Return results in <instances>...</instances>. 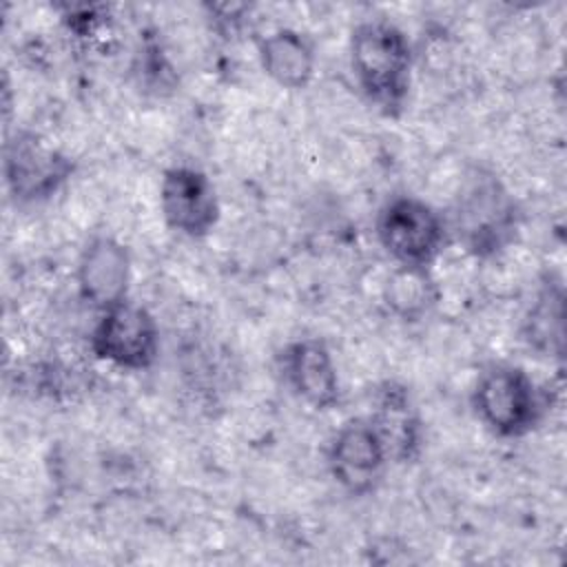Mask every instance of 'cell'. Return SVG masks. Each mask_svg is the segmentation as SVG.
Returning <instances> with one entry per match:
<instances>
[{"label": "cell", "instance_id": "13", "mask_svg": "<svg viewBox=\"0 0 567 567\" xmlns=\"http://www.w3.org/2000/svg\"><path fill=\"white\" fill-rule=\"evenodd\" d=\"M523 339L529 348L560 357L565 341V292L563 284L547 277L523 319Z\"/></svg>", "mask_w": 567, "mask_h": 567}, {"label": "cell", "instance_id": "7", "mask_svg": "<svg viewBox=\"0 0 567 567\" xmlns=\"http://www.w3.org/2000/svg\"><path fill=\"white\" fill-rule=\"evenodd\" d=\"M326 463L343 492L365 496L379 487L390 458L368 416H354L343 421L332 434Z\"/></svg>", "mask_w": 567, "mask_h": 567}, {"label": "cell", "instance_id": "10", "mask_svg": "<svg viewBox=\"0 0 567 567\" xmlns=\"http://www.w3.org/2000/svg\"><path fill=\"white\" fill-rule=\"evenodd\" d=\"M281 370L292 394L312 410H332L341 401V381L330 348L317 337L286 346Z\"/></svg>", "mask_w": 567, "mask_h": 567}, {"label": "cell", "instance_id": "8", "mask_svg": "<svg viewBox=\"0 0 567 567\" xmlns=\"http://www.w3.org/2000/svg\"><path fill=\"white\" fill-rule=\"evenodd\" d=\"M159 213L173 233L204 239L217 226L221 208L210 177L195 166L177 164L162 175Z\"/></svg>", "mask_w": 567, "mask_h": 567}, {"label": "cell", "instance_id": "9", "mask_svg": "<svg viewBox=\"0 0 567 567\" xmlns=\"http://www.w3.org/2000/svg\"><path fill=\"white\" fill-rule=\"evenodd\" d=\"M75 281L80 297L97 312L128 299L131 252L111 235H95L80 252Z\"/></svg>", "mask_w": 567, "mask_h": 567}, {"label": "cell", "instance_id": "12", "mask_svg": "<svg viewBox=\"0 0 567 567\" xmlns=\"http://www.w3.org/2000/svg\"><path fill=\"white\" fill-rule=\"evenodd\" d=\"M257 55L264 73L281 89H306L317 69V53L308 35L297 29H275L257 42Z\"/></svg>", "mask_w": 567, "mask_h": 567}, {"label": "cell", "instance_id": "11", "mask_svg": "<svg viewBox=\"0 0 567 567\" xmlns=\"http://www.w3.org/2000/svg\"><path fill=\"white\" fill-rule=\"evenodd\" d=\"M394 463H412L421 454L423 423L403 383L385 381L374 390L372 412L368 416Z\"/></svg>", "mask_w": 567, "mask_h": 567}, {"label": "cell", "instance_id": "4", "mask_svg": "<svg viewBox=\"0 0 567 567\" xmlns=\"http://www.w3.org/2000/svg\"><path fill=\"white\" fill-rule=\"evenodd\" d=\"M472 408L494 436L520 439L538 425L543 416V396L523 368L492 363L474 383Z\"/></svg>", "mask_w": 567, "mask_h": 567}, {"label": "cell", "instance_id": "6", "mask_svg": "<svg viewBox=\"0 0 567 567\" xmlns=\"http://www.w3.org/2000/svg\"><path fill=\"white\" fill-rule=\"evenodd\" d=\"M4 182L16 202L33 204L55 195L73 173V162L33 131H18L4 142Z\"/></svg>", "mask_w": 567, "mask_h": 567}, {"label": "cell", "instance_id": "3", "mask_svg": "<svg viewBox=\"0 0 567 567\" xmlns=\"http://www.w3.org/2000/svg\"><path fill=\"white\" fill-rule=\"evenodd\" d=\"M377 241L396 266L432 268L450 239L445 215L414 195H394L377 213Z\"/></svg>", "mask_w": 567, "mask_h": 567}, {"label": "cell", "instance_id": "14", "mask_svg": "<svg viewBox=\"0 0 567 567\" xmlns=\"http://www.w3.org/2000/svg\"><path fill=\"white\" fill-rule=\"evenodd\" d=\"M381 297L390 315L405 323H416L434 310L439 301V286L430 268L394 266L383 284Z\"/></svg>", "mask_w": 567, "mask_h": 567}, {"label": "cell", "instance_id": "2", "mask_svg": "<svg viewBox=\"0 0 567 567\" xmlns=\"http://www.w3.org/2000/svg\"><path fill=\"white\" fill-rule=\"evenodd\" d=\"M454 235L474 257H494L505 250L520 226V210L505 184L485 168H472L454 197L450 217Z\"/></svg>", "mask_w": 567, "mask_h": 567}, {"label": "cell", "instance_id": "5", "mask_svg": "<svg viewBox=\"0 0 567 567\" xmlns=\"http://www.w3.org/2000/svg\"><path fill=\"white\" fill-rule=\"evenodd\" d=\"M89 343L100 361L126 372H142L157 361L159 326L144 306L124 299L100 312Z\"/></svg>", "mask_w": 567, "mask_h": 567}, {"label": "cell", "instance_id": "1", "mask_svg": "<svg viewBox=\"0 0 567 567\" xmlns=\"http://www.w3.org/2000/svg\"><path fill=\"white\" fill-rule=\"evenodd\" d=\"M348 58L363 97L383 115L399 117L412 84L408 35L385 18L361 20L350 33Z\"/></svg>", "mask_w": 567, "mask_h": 567}]
</instances>
